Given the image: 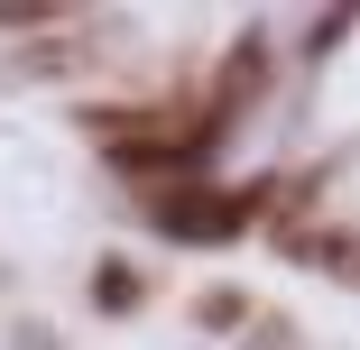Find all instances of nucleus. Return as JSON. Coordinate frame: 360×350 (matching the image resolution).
Masks as SVG:
<instances>
[{
	"instance_id": "obj_3",
	"label": "nucleus",
	"mask_w": 360,
	"mask_h": 350,
	"mask_svg": "<svg viewBox=\"0 0 360 350\" xmlns=\"http://www.w3.org/2000/svg\"><path fill=\"white\" fill-rule=\"evenodd\" d=\"M194 314H203V323H250V304H240V295H231V286H222V295H203V304H194Z\"/></svg>"
},
{
	"instance_id": "obj_2",
	"label": "nucleus",
	"mask_w": 360,
	"mask_h": 350,
	"mask_svg": "<svg viewBox=\"0 0 360 350\" xmlns=\"http://www.w3.org/2000/svg\"><path fill=\"white\" fill-rule=\"evenodd\" d=\"M139 295H148V286H139L129 258H102V267H93V304H102V314H129Z\"/></svg>"
},
{
	"instance_id": "obj_1",
	"label": "nucleus",
	"mask_w": 360,
	"mask_h": 350,
	"mask_svg": "<svg viewBox=\"0 0 360 350\" xmlns=\"http://www.w3.org/2000/svg\"><path fill=\"white\" fill-rule=\"evenodd\" d=\"M259 203H268V194H212V184H167V194L148 203V222H158L167 240H240V231L259 222Z\"/></svg>"
}]
</instances>
